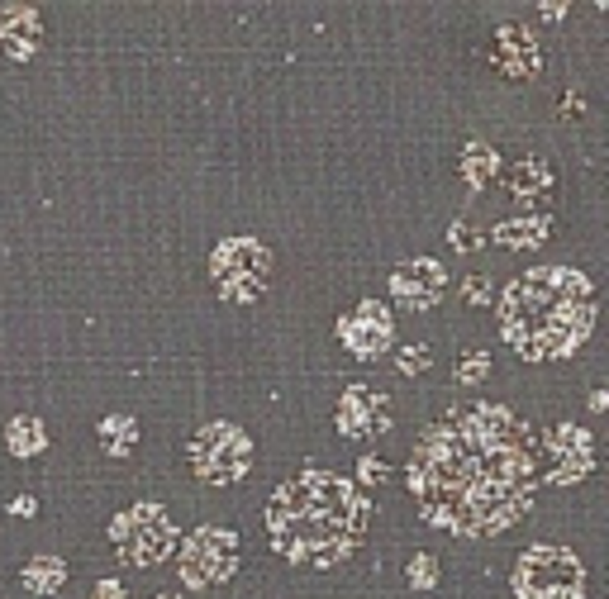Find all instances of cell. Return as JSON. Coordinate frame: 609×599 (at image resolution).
I'll return each mask as SVG.
<instances>
[{"mask_svg":"<svg viewBox=\"0 0 609 599\" xmlns=\"http://www.w3.org/2000/svg\"><path fill=\"white\" fill-rule=\"evenodd\" d=\"M495 166H500V162L491 158V148H481V143H476V148L462 158V176L472 181V186H486V181L495 176Z\"/></svg>","mask_w":609,"mask_h":599,"instance_id":"20","label":"cell"},{"mask_svg":"<svg viewBox=\"0 0 609 599\" xmlns=\"http://www.w3.org/2000/svg\"><path fill=\"white\" fill-rule=\"evenodd\" d=\"M462 290H467V300H472L476 310H481V304H491V281H486V276H472Z\"/></svg>","mask_w":609,"mask_h":599,"instance_id":"25","label":"cell"},{"mask_svg":"<svg viewBox=\"0 0 609 599\" xmlns=\"http://www.w3.org/2000/svg\"><path fill=\"white\" fill-rule=\"evenodd\" d=\"M395 361H400V371H405V376H414V371H428V367H434V352H428V347H405Z\"/></svg>","mask_w":609,"mask_h":599,"instance_id":"24","label":"cell"},{"mask_svg":"<svg viewBox=\"0 0 609 599\" xmlns=\"http://www.w3.org/2000/svg\"><path fill=\"white\" fill-rule=\"evenodd\" d=\"M239 571V533L233 528H215L205 523L186 538L182 547V580L191 590H205V585H219Z\"/></svg>","mask_w":609,"mask_h":599,"instance_id":"8","label":"cell"},{"mask_svg":"<svg viewBox=\"0 0 609 599\" xmlns=\"http://www.w3.org/2000/svg\"><path fill=\"white\" fill-rule=\"evenodd\" d=\"M519 599H586V571L581 556L566 547H529L515 566Z\"/></svg>","mask_w":609,"mask_h":599,"instance_id":"5","label":"cell"},{"mask_svg":"<svg viewBox=\"0 0 609 599\" xmlns=\"http://www.w3.org/2000/svg\"><path fill=\"white\" fill-rule=\"evenodd\" d=\"M0 48L20 62L34 58V48H38V15L34 10H5V15H0Z\"/></svg>","mask_w":609,"mask_h":599,"instance_id":"14","label":"cell"},{"mask_svg":"<svg viewBox=\"0 0 609 599\" xmlns=\"http://www.w3.org/2000/svg\"><path fill=\"white\" fill-rule=\"evenodd\" d=\"M338 338L357 361H377L395 343V319L381 300H362L348 319H338Z\"/></svg>","mask_w":609,"mask_h":599,"instance_id":"11","label":"cell"},{"mask_svg":"<svg viewBox=\"0 0 609 599\" xmlns=\"http://www.w3.org/2000/svg\"><path fill=\"white\" fill-rule=\"evenodd\" d=\"M391 395H386L381 385H367V381H357L343 390V400H338V433L348 438V442H367V438H377L391 428Z\"/></svg>","mask_w":609,"mask_h":599,"instance_id":"10","label":"cell"},{"mask_svg":"<svg viewBox=\"0 0 609 599\" xmlns=\"http://www.w3.org/2000/svg\"><path fill=\"white\" fill-rule=\"evenodd\" d=\"M95 599H124V590L115 580H101V585H95Z\"/></svg>","mask_w":609,"mask_h":599,"instance_id":"28","label":"cell"},{"mask_svg":"<svg viewBox=\"0 0 609 599\" xmlns=\"http://www.w3.org/2000/svg\"><path fill=\"white\" fill-rule=\"evenodd\" d=\"M62 580H67V566L58 562V556H34V562L24 566V590H34V595L62 590Z\"/></svg>","mask_w":609,"mask_h":599,"instance_id":"18","label":"cell"},{"mask_svg":"<svg viewBox=\"0 0 609 599\" xmlns=\"http://www.w3.org/2000/svg\"><path fill=\"white\" fill-rule=\"evenodd\" d=\"M448 243L457 247V253H476V247L486 243V239H481V229H476V224H467V219H457V224L448 229Z\"/></svg>","mask_w":609,"mask_h":599,"instance_id":"22","label":"cell"},{"mask_svg":"<svg viewBox=\"0 0 609 599\" xmlns=\"http://www.w3.org/2000/svg\"><path fill=\"white\" fill-rule=\"evenodd\" d=\"M5 448L15 457H38L48 448V428L38 424L34 414H20V419H10V428H5Z\"/></svg>","mask_w":609,"mask_h":599,"instance_id":"15","label":"cell"},{"mask_svg":"<svg viewBox=\"0 0 609 599\" xmlns=\"http://www.w3.org/2000/svg\"><path fill=\"white\" fill-rule=\"evenodd\" d=\"M410 585H414V590H434V585H438V562H434V556H414V562H410Z\"/></svg>","mask_w":609,"mask_h":599,"instance_id":"23","label":"cell"},{"mask_svg":"<svg viewBox=\"0 0 609 599\" xmlns=\"http://www.w3.org/2000/svg\"><path fill=\"white\" fill-rule=\"evenodd\" d=\"M595 324V290L572 267L524 271L500 300V328L519 357L548 361L586 343Z\"/></svg>","mask_w":609,"mask_h":599,"instance_id":"3","label":"cell"},{"mask_svg":"<svg viewBox=\"0 0 609 599\" xmlns=\"http://www.w3.org/2000/svg\"><path fill=\"white\" fill-rule=\"evenodd\" d=\"M538 485V438L500 405L452 409L419 433L410 490L424 519L457 538L500 533L529 509Z\"/></svg>","mask_w":609,"mask_h":599,"instance_id":"1","label":"cell"},{"mask_svg":"<svg viewBox=\"0 0 609 599\" xmlns=\"http://www.w3.org/2000/svg\"><path fill=\"white\" fill-rule=\"evenodd\" d=\"M362 481H386V462H377V457H362Z\"/></svg>","mask_w":609,"mask_h":599,"instance_id":"26","label":"cell"},{"mask_svg":"<svg viewBox=\"0 0 609 599\" xmlns=\"http://www.w3.org/2000/svg\"><path fill=\"white\" fill-rule=\"evenodd\" d=\"M486 371H491V352H472V357L457 361V381H462V385L486 381Z\"/></svg>","mask_w":609,"mask_h":599,"instance_id":"21","label":"cell"},{"mask_svg":"<svg viewBox=\"0 0 609 599\" xmlns=\"http://www.w3.org/2000/svg\"><path fill=\"white\" fill-rule=\"evenodd\" d=\"M134 442H138V424L129 419V414H110V419H101V448H105V457L124 462V457L134 452Z\"/></svg>","mask_w":609,"mask_h":599,"instance_id":"16","label":"cell"},{"mask_svg":"<svg viewBox=\"0 0 609 599\" xmlns=\"http://www.w3.org/2000/svg\"><path fill=\"white\" fill-rule=\"evenodd\" d=\"M191 471L210 485H233L248 476L253 466V438L243 433L239 424H205L196 438H191Z\"/></svg>","mask_w":609,"mask_h":599,"instance_id":"6","label":"cell"},{"mask_svg":"<svg viewBox=\"0 0 609 599\" xmlns=\"http://www.w3.org/2000/svg\"><path fill=\"white\" fill-rule=\"evenodd\" d=\"M552 186V166L543 158H519L509 166V190L515 195H543Z\"/></svg>","mask_w":609,"mask_h":599,"instance_id":"17","label":"cell"},{"mask_svg":"<svg viewBox=\"0 0 609 599\" xmlns=\"http://www.w3.org/2000/svg\"><path fill=\"white\" fill-rule=\"evenodd\" d=\"M443 290H448V271L438 267L434 257H414V262H400V267L391 271V295L400 310H434V304L443 300Z\"/></svg>","mask_w":609,"mask_h":599,"instance_id":"12","label":"cell"},{"mask_svg":"<svg viewBox=\"0 0 609 599\" xmlns=\"http://www.w3.org/2000/svg\"><path fill=\"white\" fill-rule=\"evenodd\" d=\"M110 542H115V552L129 566H158L162 556L176 547V528L167 519V509L143 499V505L124 509L119 519L110 523Z\"/></svg>","mask_w":609,"mask_h":599,"instance_id":"7","label":"cell"},{"mask_svg":"<svg viewBox=\"0 0 609 599\" xmlns=\"http://www.w3.org/2000/svg\"><path fill=\"white\" fill-rule=\"evenodd\" d=\"M590 457H595V442L586 428L576 424H552L543 438H538V462H543V476L552 485H572L590 471Z\"/></svg>","mask_w":609,"mask_h":599,"instance_id":"9","label":"cell"},{"mask_svg":"<svg viewBox=\"0 0 609 599\" xmlns=\"http://www.w3.org/2000/svg\"><path fill=\"white\" fill-rule=\"evenodd\" d=\"M495 44H500V48H495V67H500L505 77L519 81V77L538 72V48L529 44V34H524L519 24H505V29L495 34Z\"/></svg>","mask_w":609,"mask_h":599,"instance_id":"13","label":"cell"},{"mask_svg":"<svg viewBox=\"0 0 609 599\" xmlns=\"http://www.w3.org/2000/svg\"><path fill=\"white\" fill-rule=\"evenodd\" d=\"M38 505H34V499L29 495H20V499H10V514H15V519H29V514H34Z\"/></svg>","mask_w":609,"mask_h":599,"instance_id":"27","label":"cell"},{"mask_svg":"<svg viewBox=\"0 0 609 599\" xmlns=\"http://www.w3.org/2000/svg\"><path fill=\"white\" fill-rule=\"evenodd\" d=\"M158 599H182V595H158Z\"/></svg>","mask_w":609,"mask_h":599,"instance_id":"29","label":"cell"},{"mask_svg":"<svg viewBox=\"0 0 609 599\" xmlns=\"http://www.w3.org/2000/svg\"><path fill=\"white\" fill-rule=\"evenodd\" d=\"M210 281L219 290V300L253 304L272 281V253L257 239H224L210 257Z\"/></svg>","mask_w":609,"mask_h":599,"instance_id":"4","label":"cell"},{"mask_svg":"<svg viewBox=\"0 0 609 599\" xmlns=\"http://www.w3.org/2000/svg\"><path fill=\"white\" fill-rule=\"evenodd\" d=\"M548 239V224L543 219H533V224H500V233H495V243H505V247H538Z\"/></svg>","mask_w":609,"mask_h":599,"instance_id":"19","label":"cell"},{"mask_svg":"<svg viewBox=\"0 0 609 599\" xmlns=\"http://www.w3.org/2000/svg\"><path fill=\"white\" fill-rule=\"evenodd\" d=\"M267 538L290 566H338L367 533L371 505L353 481L334 471H300L267 505Z\"/></svg>","mask_w":609,"mask_h":599,"instance_id":"2","label":"cell"}]
</instances>
